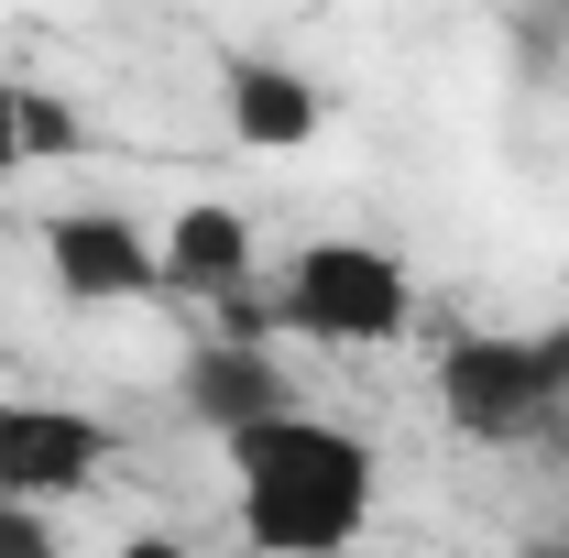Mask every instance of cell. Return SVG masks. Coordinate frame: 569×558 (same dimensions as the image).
<instances>
[{
  "instance_id": "obj_1",
  "label": "cell",
  "mask_w": 569,
  "mask_h": 558,
  "mask_svg": "<svg viewBox=\"0 0 569 558\" xmlns=\"http://www.w3.org/2000/svg\"><path fill=\"white\" fill-rule=\"evenodd\" d=\"M230 482H241V537L263 558H351L372 526V449L307 406L230 427Z\"/></svg>"
},
{
  "instance_id": "obj_2",
  "label": "cell",
  "mask_w": 569,
  "mask_h": 558,
  "mask_svg": "<svg viewBox=\"0 0 569 558\" xmlns=\"http://www.w3.org/2000/svg\"><path fill=\"white\" fill-rule=\"evenodd\" d=\"M438 406L471 449H526L569 406V329H460L438 350Z\"/></svg>"
},
{
  "instance_id": "obj_3",
  "label": "cell",
  "mask_w": 569,
  "mask_h": 558,
  "mask_svg": "<svg viewBox=\"0 0 569 558\" xmlns=\"http://www.w3.org/2000/svg\"><path fill=\"white\" fill-rule=\"evenodd\" d=\"M284 329H307L329 350H383L417 329V275L383 241H307L284 263Z\"/></svg>"
},
{
  "instance_id": "obj_4",
  "label": "cell",
  "mask_w": 569,
  "mask_h": 558,
  "mask_svg": "<svg viewBox=\"0 0 569 558\" xmlns=\"http://www.w3.org/2000/svg\"><path fill=\"white\" fill-rule=\"evenodd\" d=\"M33 241H44V275H56L67 307H132V296L164 285V252L132 209H56Z\"/></svg>"
},
{
  "instance_id": "obj_5",
  "label": "cell",
  "mask_w": 569,
  "mask_h": 558,
  "mask_svg": "<svg viewBox=\"0 0 569 558\" xmlns=\"http://www.w3.org/2000/svg\"><path fill=\"white\" fill-rule=\"evenodd\" d=\"M110 471V427L77 417V406H0V492L22 504H56V492H88Z\"/></svg>"
},
{
  "instance_id": "obj_6",
  "label": "cell",
  "mask_w": 569,
  "mask_h": 558,
  "mask_svg": "<svg viewBox=\"0 0 569 558\" xmlns=\"http://www.w3.org/2000/svg\"><path fill=\"white\" fill-rule=\"evenodd\" d=\"M176 395H187V417L198 427H263V417H284L296 406V383H284V361L252 329H219V340H198L187 350V372H176Z\"/></svg>"
},
{
  "instance_id": "obj_7",
  "label": "cell",
  "mask_w": 569,
  "mask_h": 558,
  "mask_svg": "<svg viewBox=\"0 0 569 558\" xmlns=\"http://www.w3.org/2000/svg\"><path fill=\"white\" fill-rule=\"evenodd\" d=\"M219 121H230V142L241 153H307L318 142V88L296 67H274V56H230L219 67Z\"/></svg>"
},
{
  "instance_id": "obj_8",
  "label": "cell",
  "mask_w": 569,
  "mask_h": 558,
  "mask_svg": "<svg viewBox=\"0 0 569 558\" xmlns=\"http://www.w3.org/2000/svg\"><path fill=\"white\" fill-rule=\"evenodd\" d=\"M153 252H164V285H176V296H241V285H252V219L198 198V209H176L153 230Z\"/></svg>"
},
{
  "instance_id": "obj_9",
  "label": "cell",
  "mask_w": 569,
  "mask_h": 558,
  "mask_svg": "<svg viewBox=\"0 0 569 558\" xmlns=\"http://www.w3.org/2000/svg\"><path fill=\"white\" fill-rule=\"evenodd\" d=\"M67 142H77V121L56 110V99H33V88L0 77V176H22L33 153H67Z\"/></svg>"
},
{
  "instance_id": "obj_10",
  "label": "cell",
  "mask_w": 569,
  "mask_h": 558,
  "mask_svg": "<svg viewBox=\"0 0 569 558\" xmlns=\"http://www.w3.org/2000/svg\"><path fill=\"white\" fill-rule=\"evenodd\" d=\"M0 558H67L56 515H44V504H22V492H0Z\"/></svg>"
},
{
  "instance_id": "obj_11",
  "label": "cell",
  "mask_w": 569,
  "mask_h": 558,
  "mask_svg": "<svg viewBox=\"0 0 569 558\" xmlns=\"http://www.w3.org/2000/svg\"><path fill=\"white\" fill-rule=\"evenodd\" d=\"M121 558H187V548H176V537H132Z\"/></svg>"
},
{
  "instance_id": "obj_12",
  "label": "cell",
  "mask_w": 569,
  "mask_h": 558,
  "mask_svg": "<svg viewBox=\"0 0 569 558\" xmlns=\"http://www.w3.org/2000/svg\"><path fill=\"white\" fill-rule=\"evenodd\" d=\"M526 558H569V537H526Z\"/></svg>"
}]
</instances>
